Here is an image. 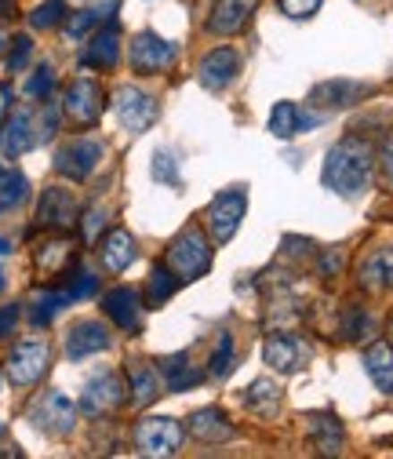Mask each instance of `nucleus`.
Segmentation results:
<instances>
[{"label": "nucleus", "instance_id": "1", "mask_svg": "<svg viewBox=\"0 0 393 459\" xmlns=\"http://www.w3.org/2000/svg\"><path fill=\"white\" fill-rule=\"evenodd\" d=\"M372 168H375V146L361 135H346L343 143L328 150L320 183L339 197H357L372 183Z\"/></svg>", "mask_w": 393, "mask_h": 459}, {"label": "nucleus", "instance_id": "2", "mask_svg": "<svg viewBox=\"0 0 393 459\" xmlns=\"http://www.w3.org/2000/svg\"><path fill=\"white\" fill-rule=\"evenodd\" d=\"M167 266H172L179 273V281H197L208 273L211 266V245L204 241V234L197 226L183 230V234L175 238L172 252H167Z\"/></svg>", "mask_w": 393, "mask_h": 459}, {"label": "nucleus", "instance_id": "3", "mask_svg": "<svg viewBox=\"0 0 393 459\" xmlns=\"http://www.w3.org/2000/svg\"><path fill=\"white\" fill-rule=\"evenodd\" d=\"M124 379L117 376V372H95L88 383H84V390H81V416H88V420H95V416H106V412H114V409H121L124 405Z\"/></svg>", "mask_w": 393, "mask_h": 459}, {"label": "nucleus", "instance_id": "4", "mask_svg": "<svg viewBox=\"0 0 393 459\" xmlns=\"http://www.w3.org/2000/svg\"><path fill=\"white\" fill-rule=\"evenodd\" d=\"M30 420H33V427L40 430V434H47V437H66L73 427H77V405L63 394V390H47L37 405H33V412H30Z\"/></svg>", "mask_w": 393, "mask_h": 459}, {"label": "nucleus", "instance_id": "5", "mask_svg": "<svg viewBox=\"0 0 393 459\" xmlns=\"http://www.w3.org/2000/svg\"><path fill=\"white\" fill-rule=\"evenodd\" d=\"M244 212H248V194H244V190H222V194L208 204V226H211L215 245H226V241L237 234Z\"/></svg>", "mask_w": 393, "mask_h": 459}, {"label": "nucleus", "instance_id": "6", "mask_svg": "<svg viewBox=\"0 0 393 459\" xmlns=\"http://www.w3.org/2000/svg\"><path fill=\"white\" fill-rule=\"evenodd\" d=\"M37 143H40L37 109L19 106L12 117L4 121V132H0V157H4V160H15V157H22L26 150H33Z\"/></svg>", "mask_w": 393, "mask_h": 459}, {"label": "nucleus", "instance_id": "7", "mask_svg": "<svg viewBox=\"0 0 393 459\" xmlns=\"http://www.w3.org/2000/svg\"><path fill=\"white\" fill-rule=\"evenodd\" d=\"M102 109H106V91L95 81H84L81 77L63 95V113H66L73 125H81V128H91L102 117Z\"/></svg>", "mask_w": 393, "mask_h": 459}, {"label": "nucleus", "instance_id": "8", "mask_svg": "<svg viewBox=\"0 0 393 459\" xmlns=\"http://www.w3.org/2000/svg\"><path fill=\"white\" fill-rule=\"evenodd\" d=\"M135 445L142 455H175L183 448V427L167 416H150L135 427Z\"/></svg>", "mask_w": 393, "mask_h": 459}, {"label": "nucleus", "instance_id": "9", "mask_svg": "<svg viewBox=\"0 0 393 459\" xmlns=\"http://www.w3.org/2000/svg\"><path fill=\"white\" fill-rule=\"evenodd\" d=\"M102 143L98 139H73V143H66L63 150H59V157H55V171L59 176H66V179H73V183H84L91 171L98 168V160H102Z\"/></svg>", "mask_w": 393, "mask_h": 459}, {"label": "nucleus", "instance_id": "10", "mask_svg": "<svg viewBox=\"0 0 393 459\" xmlns=\"http://www.w3.org/2000/svg\"><path fill=\"white\" fill-rule=\"evenodd\" d=\"M175 59H179V48L157 33H139L132 40V66L139 74H164L167 66H175Z\"/></svg>", "mask_w": 393, "mask_h": 459}, {"label": "nucleus", "instance_id": "11", "mask_svg": "<svg viewBox=\"0 0 393 459\" xmlns=\"http://www.w3.org/2000/svg\"><path fill=\"white\" fill-rule=\"evenodd\" d=\"M114 109H117V121H121L128 132H146V128L157 121V102H153L146 91L132 88V84L117 88Z\"/></svg>", "mask_w": 393, "mask_h": 459}, {"label": "nucleus", "instance_id": "12", "mask_svg": "<svg viewBox=\"0 0 393 459\" xmlns=\"http://www.w3.org/2000/svg\"><path fill=\"white\" fill-rule=\"evenodd\" d=\"M51 365V351H47V342H22V347L12 351L8 358V379L15 386H33Z\"/></svg>", "mask_w": 393, "mask_h": 459}, {"label": "nucleus", "instance_id": "13", "mask_svg": "<svg viewBox=\"0 0 393 459\" xmlns=\"http://www.w3.org/2000/svg\"><path fill=\"white\" fill-rule=\"evenodd\" d=\"M237 74H241V55H237L234 48H215V51H208L204 59H201V70H197V77H201V84H204L208 91L230 88V84L237 81Z\"/></svg>", "mask_w": 393, "mask_h": 459}, {"label": "nucleus", "instance_id": "14", "mask_svg": "<svg viewBox=\"0 0 393 459\" xmlns=\"http://www.w3.org/2000/svg\"><path fill=\"white\" fill-rule=\"evenodd\" d=\"M37 219H40V226H51V230H70V226H77L81 208H77V201H73L70 190H63V186H47V190L40 194Z\"/></svg>", "mask_w": 393, "mask_h": 459}, {"label": "nucleus", "instance_id": "15", "mask_svg": "<svg viewBox=\"0 0 393 459\" xmlns=\"http://www.w3.org/2000/svg\"><path fill=\"white\" fill-rule=\"evenodd\" d=\"M262 358H266V365H269V368H277V372H288V376H292V372H299V368L306 365L310 351H306V342H303L299 335L277 332V335H269V339H266Z\"/></svg>", "mask_w": 393, "mask_h": 459}, {"label": "nucleus", "instance_id": "16", "mask_svg": "<svg viewBox=\"0 0 393 459\" xmlns=\"http://www.w3.org/2000/svg\"><path fill=\"white\" fill-rule=\"evenodd\" d=\"M259 8V0H215V12L208 19V30L215 37H234L248 26L252 12Z\"/></svg>", "mask_w": 393, "mask_h": 459}, {"label": "nucleus", "instance_id": "17", "mask_svg": "<svg viewBox=\"0 0 393 459\" xmlns=\"http://www.w3.org/2000/svg\"><path fill=\"white\" fill-rule=\"evenodd\" d=\"M106 347H109V332H106V325H98V321H81V325H73L70 335H66V358H70V361H81V358H88V354H102Z\"/></svg>", "mask_w": 393, "mask_h": 459}, {"label": "nucleus", "instance_id": "18", "mask_svg": "<svg viewBox=\"0 0 393 459\" xmlns=\"http://www.w3.org/2000/svg\"><path fill=\"white\" fill-rule=\"evenodd\" d=\"M361 95H368V84L361 81H324L310 91V106L317 109H343V106H354Z\"/></svg>", "mask_w": 393, "mask_h": 459}, {"label": "nucleus", "instance_id": "19", "mask_svg": "<svg viewBox=\"0 0 393 459\" xmlns=\"http://www.w3.org/2000/svg\"><path fill=\"white\" fill-rule=\"evenodd\" d=\"M121 59V30L117 26H109L102 22L91 40H88V51H84V63L88 66H98V70H114Z\"/></svg>", "mask_w": 393, "mask_h": 459}, {"label": "nucleus", "instance_id": "20", "mask_svg": "<svg viewBox=\"0 0 393 459\" xmlns=\"http://www.w3.org/2000/svg\"><path fill=\"white\" fill-rule=\"evenodd\" d=\"M361 284L368 292H393V245L375 248L361 266Z\"/></svg>", "mask_w": 393, "mask_h": 459}, {"label": "nucleus", "instance_id": "21", "mask_svg": "<svg viewBox=\"0 0 393 459\" xmlns=\"http://www.w3.org/2000/svg\"><path fill=\"white\" fill-rule=\"evenodd\" d=\"M317 121H320V117H306V113H303L295 102H277V106L269 109V132H273L277 139H292V135H299V132H310Z\"/></svg>", "mask_w": 393, "mask_h": 459}, {"label": "nucleus", "instance_id": "22", "mask_svg": "<svg viewBox=\"0 0 393 459\" xmlns=\"http://www.w3.org/2000/svg\"><path fill=\"white\" fill-rule=\"evenodd\" d=\"M190 434L204 445H222V441H230L237 430L234 423H226V416H222L218 409H201L190 416Z\"/></svg>", "mask_w": 393, "mask_h": 459}, {"label": "nucleus", "instance_id": "23", "mask_svg": "<svg viewBox=\"0 0 393 459\" xmlns=\"http://www.w3.org/2000/svg\"><path fill=\"white\" fill-rule=\"evenodd\" d=\"M102 310L109 314V321H114L117 328H124V332L139 328V292L135 289H114L102 299Z\"/></svg>", "mask_w": 393, "mask_h": 459}, {"label": "nucleus", "instance_id": "24", "mask_svg": "<svg viewBox=\"0 0 393 459\" xmlns=\"http://www.w3.org/2000/svg\"><path fill=\"white\" fill-rule=\"evenodd\" d=\"M364 368L372 383L379 386V394H393V347L389 342H372L364 351Z\"/></svg>", "mask_w": 393, "mask_h": 459}, {"label": "nucleus", "instance_id": "25", "mask_svg": "<svg viewBox=\"0 0 393 459\" xmlns=\"http://www.w3.org/2000/svg\"><path fill=\"white\" fill-rule=\"evenodd\" d=\"M132 259H135V238L128 230H114V234L102 241V266L109 273H121L132 266Z\"/></svg>", "mask_w": 393, "mask_h": 459}, {"label": "nucleus", "instance_id": "26", "mask_svg": "<svg viewBox=\"0 0 393 459\" xmlns=\"http://www.w3.org/2000/svg\"><path fill=\"white\" fill-rule=\"evenodd\" d=\"M310 437H313V448L324 452V455H339L343 445H346V430L335 416H313L310 420Z\"/></svg>", "mask_w": 393, "mask_h": 459}, {"label": "nucleus", "instance_id": "27", "mask_svg": "<svg viewBox=\"0 0 393 459\" xmlns=\"http://www.w3.org/2000/svg\"><path fill=\"white\" fill-rule=\"evenodd\" d=\"M128 390L135 397V405H153V401L160 397V379H157V368L146 365V361H128Z\"/></svg>", "mask_w": 393, "mask_h": 459}, {"label": "nucleus", "instance_id": "28", "mask_svg": "<svg viewBox=\"0 0 393 459\" xmlns=\"http://www.w3.org/2000/svg\"><path fill=\"white\" fill-rule=\"evenodd\" d=\"M160 372H164V379H167V390H175V394H183V390H190V386L201 383V372L190 365L186 354L164 358V361H160Z\"/></svg>", "mask_w": 393, "mask_h": 459}, {"label": "nucleus", "instance_id": "29", "mask_svg": "<svg viewBox=\"0 0 393 459\" xmlns=\"http://www.w3.org/2000/svg\"><path fill=\"white\" fill-rule=\"evenodd\" d=\"M175 289H179V273L167 266V263H157L153 270H150V307H160V303H167L175 296Z\"/></svg>", "mask_w": 393, "mask_h": 459}, {"label": "nucleus", "instance_id": "30", "mask_svg": "<svg viewBox=\"0 0 393 459\" xmlns=\"http://www.w3.org/2000/svg\"><path fill=\"white\" fill-rule=\"evenodd\" d=\"M30 194V183L22 171H0V215L15 212Z\"/></svg>", "mask_w": 393, "mask_h": 459}, {"label": "nucleus", "instance_id": "31", "mask_svg": "<svg viewBox=\"0 0 393 459\" xmlns=\"http://www.w3.org/2000/svg\"><path fill=\"white\" fill-rule=\"evenodd\" d=\"M248 409H255V412H262V416H273L277 412V405H280V390L269 383V379H255L252 386H248Z\"/></svg>", "mask_w": 393, "mask_h": 459}, {"label": "nucleus", "instance_id": "32", "mask_svg": "<svg viewBox=\"0 0 393 459\" xmlns=\"http://www.w3.org/2000/svg\"><path fill=\"white\" fill-rule=\"evenodd\" d=\"M70 303H73V299H70L66 289H55V292L37 296V303H33V325H47L55 314H59L63 307H70Z\"/></svg>", "mask_w": 393, "mask_h": 459}, {"label": "nucleus", "instance_id": "33", "mask_svg": "<svg viewBox=\"0 0 393 459\" xmlns=\"http://www.w3.org/2000/svg\"><path fill=\"white\" fill-rule=\"evenodd\" d=\"M66 0H44V4L30 15V22H33V30H55V26H63L66 22Z\"/></svg>", "mask_w": 393, "mask_h": 459}, {"label": "nucleus", "instance_id": "34", "mask_svg": "<svg viewBox=\"0 0 393 459\" xmlns=\"http://www.w3.org/2000/svg\"><path fill=\"white\" fill-rule=\"evenodd\" d=\"M234 372V335L222 332L215 342V354H211V376L215 379H226Z\"/></svg>", "mask_w": 393, "mask_h": 459}, {"label": "nucleus", "instance_id": "35", "mask_svg": "<svg viewBox=\"0 0 393 459\" xmlns=\"http://www.w3.org/2000/svg\"><path fill=\"white\" fill-rule=\"evenodd\" d=\"M66 292H70V299H73V303L91 299V296L98 292V277H95V273H88V270H73V277H70V284H66Z\"/></svg>", "mask_w": 393, "mask_h": 459}, {"label": "nucleus", "instance_id": "36", "mask_svg": "<svg viewBox=\"0 0 393 459\" xmlns=\"http://www.w3.org/2000/svg\"><path fill=\"white\" fill-rule=\"evenodd\" d=\"M70 252H73L70 241H47V245L37 252V263H40L44 270H59V266L70 259Z\"/></svg>", "mask_w": 393, "mask_h": 459}, {"label": "nucleus", "instance_id": "37", "mask_svg": "<svg viewBox=\"0 0 393 459\" xmlns=\"http://www.w3.org/2000/svg\"><path fill=\"white\" fill-rule=\"evenodd\" d=\"M102 19H98V12L95 8H88V12H73V15H66V22H63V30H66V37L70 40H77V37H88V30L91 26H98Z\"/></svg>", "mask_w": 393, "mask_h": 459}, {"label": "nucleus", "instance_id": "38", "mask_svg": "<svg viewBox=\"0 0 393 459\" xmlns=\"http://www.w3.org/2000/svg\"><path fill=\"white\" fill-rule=\"evenodd\" d=\"M51 88H55V70L51 66H37V74L26 81L30 99H51Z\"/></svg>", "mask_w": 393, "mask_h": 459}, {"label": "nucleus", "instance_id": "39", "mask_svg": "<svg viewBox=\"0 0 393 459\" xmlns=\"http://www.w3.org/2000/svg\"><path fill=\"white\" fill-rule=\"evenodd\" d=\"M372 328H375L372 314H364V310H346V317H343V332H346V339H364Z\"/></svg>", "mask_w": 393, "mask_h": 459}, {"label": "nucleus", "instance_id": "40", "mask_svg": "<svg viewBox=\"0 0 393 459\" xmlns=\"http://www.w3.org/2000/svg\"><path fill=\"white\" fill-rule=\"evenodd\" d=\"M153 176H157V183H172V186H179V171H175V157L167 153V150H160L157 157H153Z\"/></svg>", "mask_w": 393, "mask_h": 459}, {"label": "nucleus", "instance_id": "41", "mask_svg": "<svg viewBox=\"0 0 393 459\" xmlns=\"http://www.w3.org/2000/svg\"><path fill=\"white\" fill-rule=\"evenodd\" d=\"M30 55H33V40H30V37H15V40H12V55H8V70H12V74L22 70V66L30 63Z\"/></svg>", "mask_w": 393, "mask_h": 459}, {"label": "nucleus", "instance_id": "42", "mask_svg": "<svg viewBox=\"0 0 393 459\" xmlns=\"http://www.w3.org/2000/svg\"><path fill=\"white\" fill-rule=\"evenodd\" d=\"M320 8V0H280V12L288 19H310Z\"/></svg>", "mask_w": 393, "mask_h": 459}, {"label": "nucleus", "instance_id": "43", "mask_svg": "<svg viewBox=\"0 0 393 459\" xmlns=\"http://www.w3.org/2000/svg\"><path fill=\"white\" fill-rule=\"evenodd\" d=\"M102 222H106V212H102V204H95V208L84 215V241H95V238H98Z\"/></svg>", "mask_w": 393, "mask_h": 459}, {"label": "nucleus", "instance_id": "44", "mask_svg": "<svg viewBox=\"0 0 393 459\" xmlns=\"http://www.w3.org/2000/svg\"><path fill=\"white\" fill-rule=\"evenodd\" d=\"M15 321H19V307H4V310H0V335H8L15 328Z\"/></svg>", "mask_w": 393, "mask_h": 459}, {"label": "nucleus", "instance_id": "45", "mask_svg": "<svg viewBox=\"0 0 393 459\" xmlns=\"http://www.w3.org/2000/svg\"><path fill=\"white\" fill-rule=\"evenodd\" d=\"M382 171H386V179L393 183V135H389L386 146H382Z\"/></svg>", "mask_w": 393, "mask_h": 459}, {"label": "nucleus", "instance_id": "46", "mask_svg": "<svg viewBox=\"0 0 393 459\" xmlns=\"http://www.w3.org/2000/svg\"><path fill=\"white\" fill-rule=\"evenodd\" d=\"M8 252H12V245H8L4 238H0V255H8Z\"/></svg>", "mask_w": 393, "mask_h": 459}, {"label": "nucleus", "instance_id": "47", "mask_svg": "<svg viewBox=\"0 0 393 459\" xmlns=\"http://www.w3.org/2000/svg\"><path fill=\"white\" fill-rule=\"evenodd\" d=\"M4 44H8V33H4V30H0V51H4Z\"/></svg>", "mask_w": 393, "mask_h": 459}, {"label": "nucleus", "instance_id": "48", "mask_svg": "<svg viewBox=\"0 0 393 459\" xmlns=\"http://www.w3.org/2000/svg\"><path fill=\"white\" fill-rule=\"evenodd\" d=\"M0 15H8V0H0Z\"/></svg>", "mask_w": 393, "mask_h": 459}, {"label": "nucleus", "instance_id": "49", "mask_svg": "<svg viewBox=\"0 0 393 459\" xmlns=\"http://www.w3.org/2000/svg\"><path fill=\"white\" fill-rule=\"evenodd\" d=\"M0 292H4V270H0Z\"/></svg>", "mask_w": 393, "mask_h": 459}, {"label": "nucleus", "instance_id": "50", "mask_svg": "<svg viewBox=\"0 0 393 459\" xmlns=\"http://www.w3.org/2000/svg\"><path fill=\"white\" fill-rule=\"evenodd\" d=\"M389 332H393V321H389Z\"/></svg>", "mask_w": 393, "mask_h": 459}]
</instances>
